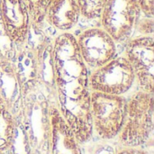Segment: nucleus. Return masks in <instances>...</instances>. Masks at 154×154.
Returning a JSON list of instances; mask_svg holds the SVG:
<instances>
[{"mask_svg": "<svg viewBox=\"0 0 154 154\" xmlns=\"http://www.w3.org/2000/svg\"><path fill=\"white\" fill-rule=\"evenodd\" d=\"M0 21L12 48L24 45L32 21L24 0H0Z\"/></svg>", "mask_w": 154, "mask_h": 154, "instance_id": "8", "label": "nucleus"}, {"mask_svg": "<svg viewBox=\"0 0 154 154\" xmlns=\"http://www.w3.org/2000/svg\"><path fill=\"white\" fill-rule=\"evenodd\" d=\"M76 0H53L45 14V23L60 32H70L80 19Z\"/></svg>", "mask_w": 154, "mask_h": 154, "instance_id": "10", "label": "nucleus"}, {"mask_svg": "<svg viewBox=\"0 0 154 154\" xmlns=\"http://www.w3.org/2000/svg\"><path fill=\"white\" fill-rule=\"evenodd\" d=\"M127 99L124 96L92 91L90 114L93 134L110 141L120 134L126 116Z\"/></svg>", "mask_w": 154, "mask_h": 154, "instance_id": "3", "label": "nucleus"}, {"mask_svg": "<svg viewBox=\"0 0 154 154\" xmlns=\"http://www.w3.org/2000/svg\"><path fill=\"white\" fill-rule=\"evenodd\" d=\"M137 3L143 16L153 18L154 0H137Z\"/></svg>", "mask_w": 154, "mask_h": 154, "instance_id": "16", "label": "nucleus"}, {"mask_svg": "<svg viewBox=\"0 0 154 154\" xmlns=\"http://www.w3.org/2000/svg\"><path fill=\"white\" fill-rule=\"evenodd\" d=\"M153 94L139 89L127 99L124 126L118 142L126 148H140L147 143L153 130Z\"/></svg>", "mask_w": 154, "mask_h": 154, "instance_id": "2", "label": "nucleus"}, {"mask_svg": "<svg viewBox=\"0 0 154 154\" xmlns=\"http://www.w3.org/2000/svg\"><path fill=\"white\" fill-rule=\"evenodd\" d=\"M115 154H149L148 152L140 148H126L124 147L120 151H117Z\"/></svg>", "mask_w": 154, "mask_h": 154, "instance_id": "17", "label": "nucleus"}, {"mask_svg": "<svg viewBox=\"0 0 154 154\" xmlns=\"http://www.w3.org/2000/svg\"><path fill=\"white\" fill-rule=\"evenodd\" d=\"M48 114L50 122L49 150L51 154H83L81 144L62 117L58 106L50 104Z\"/></svg>", "mask_w": 154, "mask_h": 154, "instance_id": "9", "label": "nucleus"}, {"mask_svg": "<svg viewBox=\"0 0 154 154\" xmlns=\"http://www.w3.org/2000/svg\"><path fill=\"white\" fill-rule=\"evenodd\" d=\"M124 56L133 69L135 82L143 91L153 94V36L139 35L125 42Z\"/></svg>", "mask_w": 154, "mask_h": 154, "instance_id": "6", "label": "nucleus"}, {"mask_svg": "<svg viewBox=\"0 0 154 154\" xmlns=\"http://www.w3.org/2000/svg\"><path fill=\"white\" fill-rule=\"evenodd\" d=\"M79 53L88 68L94 70L117 55V43L101 27H90L76 36Z\"/></svg>", "mask_w": 154, "mask_h": 154, "instance_id": "7", "label": "nucleus"}, {"mask_svg": "<svg viewBox=\"0 0 154 154\" xmlns=\"http://www.w3.org/2000/svg\"><path fill=\"white\" fill-rule=\"evenodd\" d=\"M16 118L5 101L0 96V152H8L11 147L15 128Z\"/></svg>", "mask_w": 154, "mask_h": 154, "instance_id": "12", "label": "nucleus"}, {"mask_svg": "<svg viewBox=\"0 0 154 154\" xmlns=\"http://www.w3.org/2000/svg\"><path fill=\"white\" fill-rule=\"evenodd\" d=\"M29 10L32 24L45 25V14L48 6L53 0H24Z\"/></svg>", "mask_w": 154, "mask_h": 154, "instance_id": "14", "label": "nucleus"}, {"mask_svg": "<svg viewBox=\"0 0 154 154\" xmlns=\"http://www.w3.org/2000/svg\"><path fill=\"white\" fill-rule=\"evenodd\" d=\"M135 77L132 67L124 55H116L102 67L90 71L91 91L124 96L134 85Z\"/></svg>", "mask_w": 154, "mask_h": 154, "instance_id": "4", "label": "nucleus"}, {"mask_svg": "<svg viewBox=\"0 0 154 154\" xmlns=\"http://www.w3.org/2000/svg\"><path fill=\"white\" fill-rule=\"evenodd\" d=\"M80 16L86 20L99 19L107 0H76Z\"/></svg>", "mask_w": 154, "mask_h": 154, "instance_id": "13", "label": "nucleus"}, {"mask_svg": "<svg viewBox=\"0 0 154 154\" xmlns=\"http://www.w3.org/2000/svg\"><path fill=\"white\" fill-rule=\"evenodd\" d=\"M141 15L137 0H107L99 20L101 28L122 43L131 38Z\"/></svg>", "mask_w": 154, "mask_h": 154, "instance_id": "5", "label": "nucleus"}, {"mask_svg": "<svg viewBox=\"0 0 154 154\" xmlns=\"http://www.w3.org/2000/svg\"><path fill=\"white\" fill-rule=\"evenodd\" d=\"M52 80L57 106L80 144L93 136L90 114V70L71 32H60L51 43Z\"/></svg>", "mask_w": 154, "mask_h": 154, "instance_id": "1", "label": "nucleus"}, {"mask_svg": "<svg viewBox=\"0 0 154 154\" xmlns=\"http://www.w3.org/2000/svg\"><path fill=\"white\" fill-rule=\"evenodd\" d=\"M134 30H136L140 35H147V36H153L154 22L153 18L143 16L138 19L136 22Z\"/></svg>", "mask_w": 154, "mask_h": 154, "instance_id": "15", "label": "nucleus"}, {"mask_svg": "<svg viewBox=\"0 0 154 154\" xmlns=\"http://www.w3.org/2000/svg\"><path fill=\"white\" fill-rule=\"evenodd\" d=\"M0 96L14 115L23 109V93L10 60L0 53Z\"/></svg>", "mask_w": 154, "mask_h": 154, "instance_id": "11", "label": "nucleus"}]
</instances>
